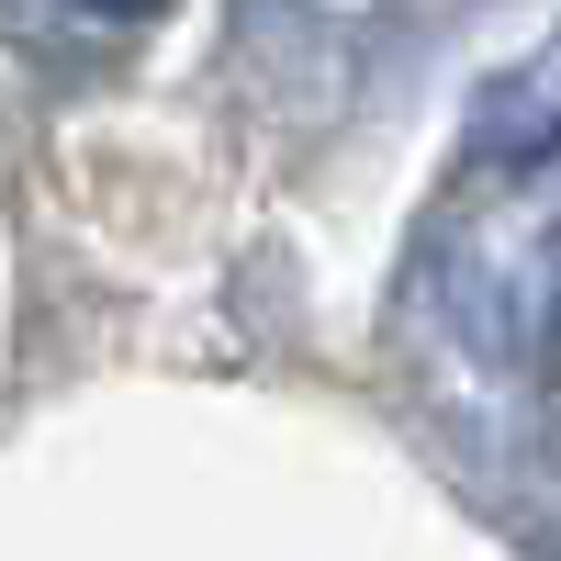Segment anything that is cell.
I'll return each instance as SVG.
<instances>
[{"label":"cell","mask_w":561,"mask_h":561,"mask_svg":"<svg viewBox=\"0 0 561 561\" xmlns=\"http://www.w3.org/2000/svg\"><path fill=\"white\" fill-rule=\"evenodd\" d=\"M79 12H113V23H135V12H158V0H79Z\"/></svg>","instance_id":"1"}]
</instances>
